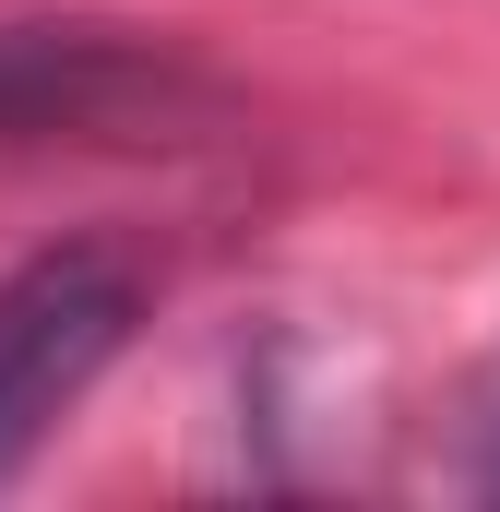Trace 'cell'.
Listing matches in <instances>:
<instances>
[{"mask_svg":"<svg viewBox=\"0 0 500 512\" xmlns=\"http://www.w3.org/2000/svg\"><path fill=\"white\" fill-rule=\"evenodd\" d=\"M465 441H477V489H500V358H489V382H477V417H465Z\"/></svg>","mask_w":500,"mask_h":512,"instance_id":"2","label":"cell"},{"mask_svg":"<svg viewBox=\"0 0 500 512\" xmlns=\"http://www.w3.org/2000/svg\"><path fill=\"white\" fill-rule=\"evenodd\" d=\"M131 322H143V262L120 239H60L0 274V477H24V453L96 393Z\"/></svg>","mask_w":500,"mask_h":512,"instance_id":"1","label":"cell"}]
</instances>
